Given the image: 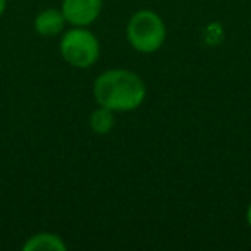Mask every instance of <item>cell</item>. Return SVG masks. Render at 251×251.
<instances>
[{
    "mask_svg": "<svg viewBox=\"0 0 251 251\" xmlns=\"http://www.w3.org/2000/svg\"><path fill=\"white\" fill-rule=\"evenodd\" d=\"M93 97L100 107L114 112H129L145 101L147 86L133 71L110 69L95 79Z\"/></svg>",
    "mask_w": 251,
    "mask_h": 251,
    "instance_id": "cell-1",
    "label": "cell"
},
{
    "mask_svg": "<svg viewBox=\"0 0 251 251\" xmlns=\"http://www.w3.org/2000/svg\"><path fill=\"white\" fill-rule=\"evenodd\" d=\"M126 35L134 50L141 53H153L164 45L167 29L157 12L145 9L131 16Z\"/></svg>",
    "mask_w": 251,
    "mask_h": 251,
    "instance_id": "cell-2",
    "label": "cell"
},
{
    "mask_svg": "<svg viewBox=\"0 0 251 251\" xmlns=\"http://www.w3.org/2000/svg\"><path fill=\"white\" fill-rule=\"evenodd\" d=\"M60 53L67 64L79 69L93 66L100 57V42L91 31L81 26L64 33L60 40Z\"/></svg>",
    "mask_w": 251,
    "mask_h": 251,
    "instance_id": "cell-3",
    "label": "cell"
},
{
    "mask_svg": "<svg viewBox=\"0 0 251 251\" xmlns=\"http://www.w3.org/2000/svg\"><path fill=\"white\" fill-rule=\"evenodd\" d=\"M62 14L73 26L93 25L101 12V0H62Z\"/></svg>",
    "mask_w": 251,
    "mask_h": 251,
    "instance_id": "cell-4",
    "label": "cell"
},
{
    "mask_svg": "<svg viewBox=\"0 0 251 251\" xmlns=\"http://www.w3.org/2000/svg\"><path fill=\"white\" fill-rule=\"evenodd\" d=\"M66 18L62 11L57 9H45L35 18V29L42 36H57L64 31L66 26Z\"/></svg>",
    "mask_w": 251,
    "mask_h": 251,
    "instance_id": "cell-5",
    "label": "cell"
},
{
    "mask_svg": "<svg viewBox=\"0 0 251 251\" xmlns=\"http://www.w3.org/2000/svg\"><path fill=\"white\" fill-rule=\"evenodd\" d=\"M25 251H66V244L57 234L40 232L31 236L23 246Z\"/></svg>",
    "mask_w": 251,
    "mask_h": 251,
    "instance_id": "cell-6",
    "label": "cell"
},
{
    "mask_svg": "<svg viewBox=\"0 0 251 251\" xmlns=\"http://www.w3.org/2000/svg\"><path fill=\"white\" fill-rule=\"evenodd\" d=\"M114 122H115V117H114V110L110 108H105V107H100L98 105L97 110L91 112L90 115V127L95 134H107L112 131L114 127Z\"/></svg>",
    "mask_w": 251,
    "mask_h": 251,
    "instance_id": "cell-7",
    "label": "cell"
},
{
    "mask_svg": "<svg viewBox=\"0 0 251 251\" xmlns=\"http://www.w3.org/2000/svg\"><path fill=\"white\" fill-rule=\"evenodd\" d=\"M5 7H7V0H0V18L5 12Z\"/></svg>",
    "mask_w": 251,
    "mask_h": 251,
    "instance_id": "cell-8",
    "label": "cell"
},
{
    "mask_svg": "<svg viewBox=\"0 0 251 251\" xmlns=\"http://www.w3.org/2000/svg\"><path fill=\"white\" fill-rule=\"evenodd\" d=\"M246 222H248V226L251 227V205L248 206V210H246Z\"/></svg>",
    "mask_w": 251,
    "mask_h": 251,
    "instance_id": "cell-9",
    "label": "cell"
}]
</instances>
